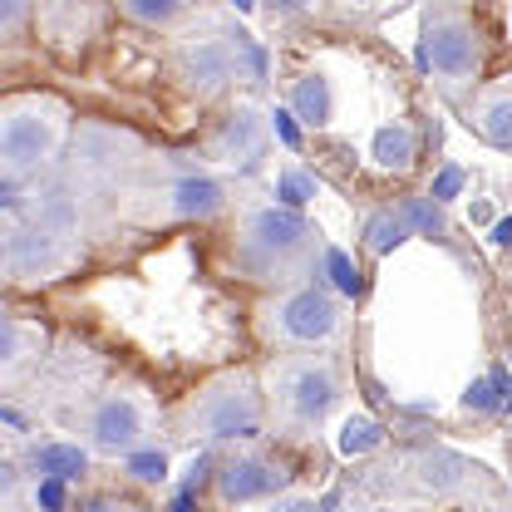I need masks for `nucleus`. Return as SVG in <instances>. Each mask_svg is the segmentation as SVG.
Returning a JSON list of instances; mask_svg holds the SVG:
<instances>
[{
	"label": "nucleus",
	"mask_w": 512,
	"mask_h": 512,
	"mask_svg": "<svg viewBox=\"0 0 512 512\" xmlns=\"http://www.w3.org/2000/svg\"><path fill=\"white\" fill-rule=\"evenodd\" d=\"M503 409H512V389H508V399H503Z\"/></svg>",
	"instance_id": "nucleus-42"
},
{
	"label": "nucleus",
	"mask_w": 512,
	"mask_h": 512,
	"mask_svg": "<svg viewBox=\"0 0 512 512\" xmlns=\"http://www.w3.org/2000/svg\"><path fill=\"white\" fill-rule=\"evenodd\" d=\"M345 512H380V508H370V503H350Z\"/></svg>",
	"instance_id": "nucleus-40"
},
{
	"label": "nucleus",
	"mask_w": 512,
	"mask_h": 512,
	"mask_svg": "<svg viewBox=\"0 0 512 512\" xmlns=\"http://www.w3.org/2000/svg\"><path fill=\"white\" fill-rule=\"evenodd\" d=\"M286 468L281 463H271V458H256V453H242V458H232V463H222V473H217V493H222V503H261V498H271V493H281L286 488Z\"/></svg>",
	"instance_id": "nucleus-10"
},
{
	"label": "nucleus",
	"mask_w": 512,
	"mask_h": 512,
	"mask_svg": "<svg viewBox=\"0 0 512 512\" xmlns=\"http://www.w3.org/2000/svg\"><path fill=\"white\" fill-rule=\"evenodd\" d=\"M10 276V247H5V237H0V281Z\"/></svg>",
	"instance_id": "nucleus-39"
},
{
	"label": "nucleus",
	"mask_w": 512,
	"mask_h": 512,
	"mask_svg": "<svg viewBox=\"0 0 512 512\" xmlns=\"http://www.w3.org/2000/svg\"><path fill=\"white\" fill-rule=\"evenodd\" d=\"M5 247H10V276H15V281H50V276H60L64 247H60V237L45 232L40 222L10 232Z\"/></svg>",
	"instance_id": "nucleus-12"
},
{
	"label": "nucleus",
	"mask_w": 512,
	"mask_h": 512,
	"mask_svg": "<svg viewBox=\"0 0 512 512\" xmlns=\"http://www.w3.org/2000/svg\"><path fill=\"white\" fill-rule=\"evenodd\" d=\"M119 10L128 20L148 25V30H168V25H178L188 15V0H119Z\"/></svg>",
	"instance_id": "nucleus-20"
},
{
	"label": "nucleus",
	"mask_w": 512,
	"mask_h": 512,
	"mask_svg": "<svg viewBox=\"0 0 512 512\" xmlns=\"http://www.w3.org/2000/svg\"><path fill=\"white\" fill-rule=\"evenodd\" d=\"M276 404L281 414L296 424V429H320L335 404H340V375L330 360H296L281 370V384H276Z\"/></svg>",
	"instance_id": "nucleus-6"
},
{
	"label": "nucleus",
	"mask_w": 512,
	"mask_h": 512,
	"mask_svg": "<svg viewBox=\"0 0 512 512\" xmlns=\"http://www.w3.org/2000/svg\"><path fill=\"white\" fill-rule=\"evenodd\" d=\"M30 10H35V0H0V35H15V30H25Z\"/></svg>",
	"instance_id": "nucleus-28"
},
{
	"label": "nucleus",
	"mask_w": 512,
	"mask_h": 512,
	"mask_svg": "<svg viewBox=\"0 0 512 512\" xmlns=\"http://www.w3.org/2000/svg\"><path fill=\"white\" fill-rule=\"evenodd\" d=\"M468 124L498 153H512V89H483L468 109Z\"/></svg>",
	"instance_id": "nucleus-13"
},
{
	"label": "nucleus",
	"mask_w": 512,
	"mask_h": 512,
	"mask_svg": "<svg viewBox=\"0 0 512 512\" xmlns=\"http://www.w3.org/2000/svg\"><path fill=\"white\" fill-rule=\"evenodd\" d=\"M316 0H266V10L271 15H281V20H291V15H306Z\"/></svg>",
	"instance_id": "nucleus-34"
},
{
	"label": "nucleus",
	"mask_w": 512,
	"mask_h": 512,
	"mask_svg": "<svg viewBox=\"0 0 512 512\" xmlns=\"http://www.w3.org/2000/svg\"><path fill=\"white\" fill-rule=\"evenodd\" d=\"M370 158L380 173H409L414 158H419V138L409 124H380L370 138Z\"/></svg>",
	"instance_id": "nucleus-15"
},
{
	"label": "nucleus",
	"mask_w": 512,
	"mask_h": 512,
	"mask_svg": "<svg viewBox=\"0 0 512 512\" xmlns=\"http://www.w3.org/2000/svg\"><path fill=\"white\" fill-rule=\"evenodd\" d=\"M399 212H404V222H409V232H414V237H444V232H448L444 202H434L429 192H424V197L399 202Z\"/></svg>",
	"instance_id": "nucleus-21"
},
{
	"label": "nucleus",
	"mask_w": 512,
	"mask_h": 512,
	"mask_svg": "<svg viewBox=\"0 0 512 512\" xmlns=\"http://www.w3.org/2000/svg\"><path fill=\"white\" fill-rule=\"evenodd\" d=\"M158 197H163L158 212L173 217V222H212V217L227 212V188H222L217 178H207V173H183V178H173Z\"/></svg>",
	"instance_id": "nucleus-11"
},
{
	"label": "nucleus",
	"mask_w": 512,
	"mask_h": 512,
	"mask_svg": "<svg viewBox=\"0 0 512 512\" xmlns=\"http://www.w3.org/2000/svg\"><path fill=\"white\" fill-rule=\"evenodd\" d=\"M35 508L64 512V483L60 478H40V488H35Z\"/></svg>",
	"instance_id": "nucleus-32"
},
{
	"label": "nucleus",
	"mask_w": 512,
	"mask_h": 512,
	"mask_svg": "<svg viewBox=\"0 0 512 512\" xmlns=\"http://www.w3.org/2000/svg\"><path fill=\"white\" fill-rule=\"evenodd\" d=\"M69 138V109L50 94L0 104V178H30L55 163Z\"/></svg>",
	"instance_id": "nucleus-2"
},
{
	"label": "nucleus",
	"mask_w": 512,
	"mask_h": 512,
	"mask_svg": "<svg viewBox=\"0 0 512 512\" xmlns=\"http://www.w3.org/2000/svg\"><path fill=\"white\" fill-rule=\"evenodd\" d=\"M20 355H25V330H20V320L15 316L0 311V370L20 365Z\"/></svg>",
	"instance_id": "nucleus-27"
},
{
	"label": "nucleus",
	"mask_w": 512,
	"mask_h": 512,
	"mask_svg": "<svg viewBox=\"0 0 512 512\" xmlns=\"http://www.w3.org/2000/svg\"><path fill=\"white\" fill-rule=\"evenodd\" d=\"M124 473L143 488H158V483H168V453L163 448H133L124 458Z\"/></svg>",
	"instance_id": "nucleus-23"
},
{
	"label": "nucleus",
	"mask_w": 512,
	"mask_h": 512,
	"mask_svg": "<svg viewBox=\"0 0 512 512\" xmlns=\"http://www.w3.org/2000/svg\"><path fill=\"white\" fill-rule=\"evenodd\" d=\"M414 473H419V488H429V493H453V488L463 483L468 463H463L453 448H429V453H419Z\"/></svg>",
	"instance_id": "nucleus-17"
},
{
	"label": "nucleus",
	"mask_w": 512,
	"mask_h": 512,
	"mask_svg": "<svg viewBox=\"0 0 512 512\" xmlns=\"http://www.w3.org/2000/svg\"><path fill=\"white\" fill-rule=\"evenodd\" d=\"M79 512H128V508H119V503H109V498H89Z\"/></svg>",
	"instance_id": "nucleus-36"
},
{
	"label": "nucleus",
	"mask_w": 512,
	"mask_h": 512,
	"mask_svg": "<svg viewBox=\"0 0 512 512\" xmlns=\"http://www.w3.org/2000/svg\"><path fill=\"white\" fill-rule=\"evenodd\" d=\"M286 109L306 128H330V119H335V89H330V79H325L320 69H306V74L291 84Z\"/></svg>",
	"instance_id": "nucleus-14"
},
{
	"label": "nucleus",
	"mask_w": 512,
	"mask_h": 512,
	"mask_svg": "<svg viewBox=\"0 0 512 512\" xmlns=\"http://www.w3.org/2000/svg\"><path fill=\"white\" fill-rule=\"evenodd\" d=\"M320 261H325L330 286H335L340 296H360V271H355V261L340 252V247H325V252H320Z\"/></svg>",
	"instance_id": "nucleus-25"
},
{
	"label": "nucleus",
	"mask_w": 512,
	"mask_h": 512,
	"mask_svg": "<svg viewBox=\"0 0 512 512\" xmlns=\"http://www.w3.org/2000/svg\"><path fill=\"white\" fill-rule=\"evenodd\" d=\"M232 5H237V10H252L256 0H232Z\"/></svg>",
	"instance_id": "nucleus-41"
},
{
	"label": "nucleus",
	"mask_w": 512,
	"mask_h": 512,
	"mask_svg": "<svg viewBox=\"0 0 512 512\" xmlns=\"http://www.w3.org/2000/svg\"><path fill=\"white\" fill-rule=\"evenodd\" d=\"M188 429L222 444V439H256L261 434V389L247 370L217 375L212 384L197 389L188 404Z\"/></svg>",
	"instance_id": "nucleus-4"
},
{
	"label": "nucleus",
	"mask_w": 512,
	"mask_h": 512,
	"mask_svg": "<svg viewBox=\"0 0 512 512\" xmlns=\"http://www.w3.org/2000/svg\"><path fill=\"white\" fill-rule=\"evenodd\" d=\"M508 365H512V350H508Z\"/></svg>",
	"instance_id": "nucleus-43"
},
{
	"label": "nucleus",
	"mask_w": 512,
	"mask_h": 512,
	"mask_svg": "<svg viewBox=\"0 0 512 512\" xmlns=\"http://www.w3.org/2000/svg\"><path fill=\"white\" fill-rule=\"evenodd\" d=\"M503 399H508L503 380H473L468 384V394H463V409H468V414H498Z\"/></svg>",
	"instance_id": "nucleus-26"
},
{
	"label": "nucleus",
	"mask_w": 512,
	"mask_h": 512,
	"mask_svg": "<svg viewBox=\"0 0 512 512\" xmlns=\"http://www.w3.org/2000/svg\"><path fill=\"white\" fill-rule=\"evenodd\" d=\"M266 119H271V133H276V138H281L286 148H301V128H296L301 119H296L291 109H271Z\"/></svg>",
	"instance_id": "nucleus-29"
},
{
	"label": "nucleus",
	"mask_w": 512,
	"mask_h": 512,
	"mask_svg": "<svg viewBox=\"0 0 512 512\" xmlns=\"http://www.w3.org/2000/svg\"><path fill=\"white\" fill-rule=\"evenodd\" d=\"M232 55H237V79H247V84L266 79V50L256 45L252 35H232Z\"/></svg>",
	"instance_id": "nucleus-24"
},
{
	"label": "nucleus",
	"mask_w": 512,
	"mask_h": 512,
	"mask_svg": "<svg viewBox=\"0 0 512 512\" xmlns=\"http://www.w3.org/2000/svg\"><path fill=\"white\" fill-rule=\"evenodd\" d=\"M197 508V498H192L188 488H183V493H178V498H173V512H192Z\"/></svg>",
	"instance_id": "nucleus-37"
},
{
	"label": "nucleus",
	"mask_w": 512,
	"mask_h": 512,
	"mask_svg": "<svg viewBox=\"0 0 512 512\" xmlns=\"http://www.w3.org/2000/svg\"><path fill=\"white\" fill-rule=\"evenodd\" d=\"M488 242H493L498 252H512V217H503V222H493V232H488Z\"/></svg>",
	"instance_id": "nucleus-35"
},
{
	"label": "nucleus",
	"mask_w": 512,
	"mask_h": 512,
	"mask_svg": "<svg viewBox=\"0 0 512 512\" xmlns=\"http://www.w3.org/2000/svg\"><path fill=\"white\" fill-rule=\"evenodd\" d=\"M178 79L188 84L197 99H212L222 94L232 79H237V55H232V35H197L178 50Z\"/></svg>",
	"instance_id": "nucleus-9"
},
{
	"label": "nucleus",
	"mask_w": 512,
	"mask_h": 512,
	"mask_svg": "<svg viewBox=\"0 0 512 512\" xmlns=\"http://www.w3.org/2000/svg\"><path fill=\"white\" fill-rule=\"evenodd\" d=\"M84 439L94 453H104V458H128L133 448H143V404L124 394V389H109L94 409H89V419H84Z\"/></svg>",
	"instance_id": "nucleus-7"
},
{
	"label": "nucleus",
	"mask_w": 512,
	"mask_h": 512,
	"mask_svg": "<svg viewBox=\"0 0 512 512\" xmlns=\"http://www.w3.org/2000/svg\"><path fill=\"white\" fill-rule=\"evenodd\" d=\"M345 5H350V10H384L389 0H345Z\"/></svg>",
	"instance_id": "nucleus-38"
},
{
	"label": "nucleus",
	"mask_w": 512,
	"mask_h": 512,
	"mask_svg": "<svg viewBox=\"0 0 512 512\" xmlns=\"http://www.w3.org/2000/svg\"><path fill=\"white\" fill-rule=\"evenodd\" d=\"M30 463H35V473H40V478L74 483V478H84V473H89V448H79V444H40L35 453H30Z\"/></svg>",
	"instance_id": "nucleus-16"
},
{
	"label": "nucleus",
	"mask_w": 512,
	"mask_h": 512,
	"mask_svg": "<svg viewBox=\"0 0 512 512\" xmlns=\"http://www.w3.org/2000/svg\"><path fill=\"white\" fill-rule=\"evenodd\" d=\"M316 227L291 207H256L237 232V266L252 281H296L316 261Z\"/></svg>",
	"instance_id": "nucleus-1"
},
{
	"label": "nucleus",
	"mask_w": 512,
	"mask_h": 512,
	"mask_svg": "<svg viewBox=\"0 0 512 512\" xmlns=\"http://www.w3.org/2000/svg\"><path fill=\"white\" fill-rule=\"evenodd\" d=\"M414 60H419V69H424L439 89L463 94V89H473L478 74H483L488 40H483V30H478L468 15H458V10H434V15H424Z\"/></svg>",
	"instance_id": "nucleus-3"
},
{
	"label": "nucleus",
	"mask_w": 512,
	"mask_h": 512,
	"mask_svg": "<svg viewBox=\"0 0 512 512\" xmlns=\"http://www.w3.org/2000/svg\"><path fill=\"white\" fill-rule=\"evenodd\" d=\"M266 133H271V119H266L256 104H237V109L217 124L207 153H212L217 163L237 168V173H256V168H261V153H266Z\"/></svg>",
	"instance_id": "nucleus-8"
},
{
	"label": "nucleus",
	"mask_w": 512,
	"mask_h": 512,
	"mask_svg": "<svg viewBox=\"0 0 512 512\" xmlns=\"http://www.w3.org/2000/svg\"><path fill=\"white\" fill-rule=\"evenodd\" d=\"M458 188H463V168H458V163H444L439 178H434V188H429V197H434V202H448V197H458Z\"/></svg>",
	"instance_id": "nucleus-30"
},
{
	"label": "nucleus",
	"mask_w": 512,
	"mask_h": 512,
	"mask_svg": "<svg viewBox=\"0 0 512 512\" xmlns=\"http://www.w3.org/2000/svg\"><path fill=\"white\" fill-rule=\"evenodd\" d=\"M15 493H20V463L0 453V508H10Z\"/></svg>",
	"instance_id": "nucleus-31"
},
{
	"label": "nucleus",
	"mask_w": 512,
	"mask_h": 512,
	"mask_svg": "<svg viewBox=\"0 0 512 512\" xmlns=\"http://www.w3.org/2000/svg\"><path fill=\"white\" fill-rule=\"evenodd\" d=\"M266 512H320L316 498H306V493H286V498H276Z\"/></svg>",
	"instance_id": "nucleus-33"
},
{
	"label": "nucleus",
	"mask_w": 512,
	"mask_h": 512,
	"mask_svg": "<svg viewBox=\"0 0 512 512\" xmlns=\"http://www.w3.org/2000/svg\"><path fill=\"white\" fill-rule=\"evenodd\" d=\"M335 448H340L345 458H365V453L384 448V424L370 419V414H350V419L340 424V434H335Z\"/></svg>",
	"instance_id": "nucleus-19"
},
{
	"label": "nucleus",
	"mask_w": 512,
	"mask_h": 512,
	"mask_svg": "<svg viewBox=\"0 0 512 512\" xmlns=\"http://www.w3.org/2000/svg\"><path fill=\"white\" fill-rule=\"evenodd\" d=\"M316 192H320L316 173H306V168H281V173H276V202L291 207V212H301Z\"/></svg>",
	"instance_id": "nucleus-22"
},
{
	"label": "nucleus",
	"mask_w": 512,
	"mask_h": 512,
	"mask_svg": "<svg viewBox=\"0 0 512 512\" xmlns=\"http://www.w3.org/2000/svg\"><path fill=\"white\" fill-rule=\"evenodd\" d=\"M261 330L276 345H296V350H316L325 340H335L340 330V306L325 286H291L276 301L261 306Z\"/></svg>",
	"instance_id": "nucleus-5"
},
{
	"label": "nucleus",
	"mask_w": 512,
	"mask_h": 512,
	"mask_svg": "<svg viewBox=\"0 0 512 512\" xmlns=\"http://www.w3.org/2000/svg\"><path fill=\"white\" fill-rule=\"evenodd\" d=\"M409 237H414V232H409V222H404V212H399V207H380V212H370V217H365V247H370L375 256L399 252Z\"/></svg>",
	"instance_id": "nucleus-18"
}]
</instances>
